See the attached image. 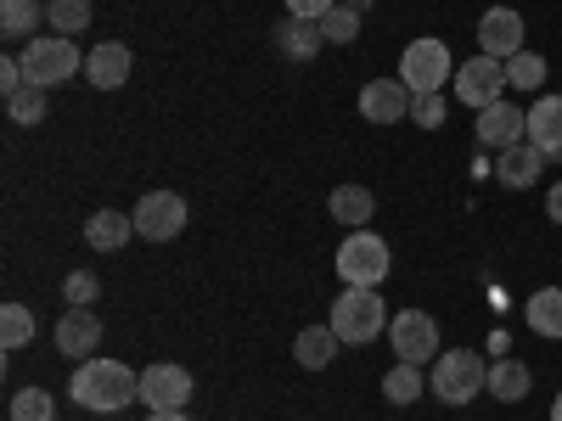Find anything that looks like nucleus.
<instances>
[{
  "mask_svg": "<svg viewBox=\"0 0 562 421\" xmlns=\"http://www.w3.org/2000/svg\"><path fill=\"white\" fill-rule=\"evenodd\" d=\"M74 405L79 410H97V416H113L124 405L140 399V371H130L124 360H102V354H90L74 365V383H68Z\"/></svg>",
  "mask_w": 562,
  "mask_h": 421,
  "instance_id": "f257e3e1",
  "label": "nucleus"
},
{
  "mask_svg": "<svg viewBox=\"0 0 562 421\" xmlns=\"http://www.w3.org/2000/svg\"><path fill=\"white\" fill-rule=\"evenodd\" d=\"M326 326H333L344 343H371V338L389 332V304H383L378 287H344L338 304H333V320H326Z\"/></svg>",
  "mask_w": 562,
  "mask_h": 421,
  "instance_id": "f03ea898",
  "label": "nucleus"
},
{
  "mask_svg": "<svg viewBox=\"0 0 562 421\" xmlns=\"http://www.w3.org/2000/svg\"><path fill=\"white\" fill-rule=\"evenodd\" d=\"M428 388L439 394V405H473L479 394H490L484 354H473V349H450V354H439Z\"/></svg>",
  "mask_w": 562,
  "mask_h": 421,
  "instance_id": "7ed1b4c3",
  "label": "nucleus"
},
{
  "mask_svg": "<svg viewBox=\"0 0 562 421\" xmlns=\"http://www.w3.org/2000/svg\"><path fill=\"white\" fill-rule=\"evenodd\" d=\"M389 270H394V259H389V242L378 237V230H349L344 248H338L344 287H383Z\"/></svg>",
  "mask_w": 562,
  "mask_h": 421,
  "instance_id": "20e7f679",
  "label": "nucleus"
},
{
  "mask_svg": "<svg viewBox=\"0 0 562 421\" xmlns=\"http://www.w3.org/2000/svg\"><path fill=\"white\" fill-rule=\"evenodd\" d=\"M23 73H29V84H40V90L68 84V79L79 73V45H74L68 34H34V39L23 45Z\"/></svg>",
  "mask_w": 562,
  "mask_h": 421,
  "instance_id": "39448f33",
  "label": "nucleus"
},
{
  "mask_svg": "<svg viewBox=\"0 0 562 421\" xmlns=\"http://www.w3.org/2000/svg\"><path fill=\"white\" fill-rule=\"evenodd\" d=\"M400 79L411 84V96H428V90H445V79H456L450 45L445 39H411L400 57Z\"/></svg>",
  "mask_w": 562,
  "mask_h": 421,
  "instance_id": "423d86ee",
  "label": "nucleus"
},
{
  "mask_svg": "<svg viewBox=\"0 0 562 421\" xmlns=\"http://www.w3.org/2000/svg\"><path fill=\"white\" fill-rule=\"evenodd\" d=\"M389 343H394L400 360L428 365V360H439V320H434L428 309H400V315L389 320Z\"/></svg>",
  "mask_w": 562,
  "mask_h": 421,
  "instance_id": "0eeeda50",
  "label": "nucleus"
},
{
  "mask_svg": "<svg viewBox=\"0 0 562 421\" xmlns=\"http://www.w3.org/2000/svg\"><path fill=\"white\" fill-rule=\"evenodd\" d=\"M186 230V197L180 192H147L135 203V237L140 242H175Z\"/></svg>",
  "mask_w": 562,
  "mask_h": 421,
  "instance_id": "6e6552de",
  "label": "nucleus"
},
{
  "mask_svg": "<svg viewBox=\"0 0 562 421\" xmlns=\"http://www.w3.org/2000/svg\"><path fill=\"white\" fill-rule=\"evenodd\" d=\"M456 102H467L473 113H484L490 102H501V90H506V62H495V57H473V62H461L456 68Z\"/></svg>",
  "mask_w": 562,
  "mask_h": 421,
  "instance_id": "1a4fd4ad",
  "label": "nucleus"
},
{
  "mask_svg": "<svg viewBox=\"0 0 562 421\" xmlns=\"http://www.w3.org/2000/svg\"><path fill=\"white\" fill-rule=\"evenodd\" d=\"M518 140H529V107L501 96L479 113V147L484 152H506V147H518Z\"/></svg>",
  "mask_w": 562,
  "mask_h": 421,
  "instance_id": "9d476101",
  "label": "nucleus"
},
{
  "mask_svg": "<svg viewBox=\"0 0 562 421\" xmlns=\"http://www.w3.org/2000/svg\"><path fill=\"white\" fill-rule=\"evenodd\" d=\"M140 405H153V410H186L192 405V371L186 365H147L140 371Z\"/></svg>",
  "mask_w": 562,
  "mask_h": 421,
  "instance_id": "9b49d317",
  "label": "nucleus"
},
{
  "mask_svg": "<svg viewBox=\"0 0 562 421\" xmlns=\"http://www.w3.org/2000/svg\"><path fill=\"white\" fill-rule=\"evenodd\" d=\"M360 118L366 124H405L411 118V84L405 79H371L360 90Z\"/></svg>",
  "mask_w": 562,
  "mask_h": 421,
  "instance_id": "f8f14e48",
  "label": "nucleus"
},
{
  "mask_svg": "<svg viewBox=\"0 0 562 421\" xmlns=\"http://www.w3.org/2000/svg\"><path fill=\"white\" fill-rule=\"evenodd\" d=\"M479 52L495 57V62L518 57V52H524V18L512 12V7H490V12L479 18Z\"/></svg>",
  "mask_w": 562,
  "mask_h": 421,
  "instance_id": "ddd939ff",
  "label": "nucleus"
},
{
  "mask_svg": "<svg viewBox=\"0 0 562 421\" xmlns=\"http://www.w3.org/2000/svg\"><path fill=\"white\" fill-rule=\"evenodd\" d=\"M546 152L535 147V140H518V147H506V152H495V180L506 185V192H529V185L546 174Z\"/></svg>",
  "mask_w": 562,
  "mask_h": 421,
  "instance_id": "4468645a",
  "label": "nucleus"
},
{
  "mask_svg": "<svg viewBox=\"0 0 562 421\" xmlns=\"http://www.w3.org/2000/svg\"><path fill=\"white\" fill-rule=\"evenodd\" d=\"M52 338H57V354H68V360L79 365V360H90V354L102 349V320L90 315V309H68V315L57 320Z\"/></svg>",
  "mask_w": 562,
  "mask_h": 421,
  "instance_id": "2eb2a0df",
  "label": "nucleus"
},
{
  "mask_svg": "<svg viewBox=\"0 0 562 421\" xmlns=\"http://www.w3.org/2000/svg\"><path fill=\"white\" fill-rule=\"evenodd\" d=\"M130 68H135V57H130L124 39H108V45H97V52L85 57V79L97 90H119L130 79Z\"/></svg>",
  "mask_w": 562,
  "mask_h": 421,
  "instance_id": "dca6fc26",
  "label": "nucleus"
},
{
  "mask_svg": "<svg viewBox=\"0 0 562 421\" xmlns=\"http://www.w3.org/2000/svg\"><path fill=\"white\" fill-rule=\"evenodd\" d=\"M135 237V214H119V208H97L85 219V242L97 253H119L124 242Z\"/></svg>",
  "mask_w": 562,
  "mask_h": 421,
  "instance_id": "f3484780",
  "label": "nucleus"
},
{
  "mask_svg": "<svg viewBox=\"0 0 562 421\" xmlns=\"http://www.w3.org/2000/svg\"><path fill=\"white\" fill-rule=\"evenodd\" d=\"M529 140L546 158H562V96H535L529 107Z\"/></svg>",
  "mask_w": 562,
  "mask_h": 421,
  "instance_id": "a211bd4d",
  "label": "nucleus"
},
{
  "mask_svg": "<svg viewBox=\"0 0 562 421\" xmlns=\"http://www.w3.org/2000/svg\"><path fill=\"white\" fill-rule=\"evenodd\" d=\"M338 349H344V338L333 332V326H304L299 343H293V360H299L304 371H326V365L338 360Z\"/></svg>",
  "mask_w": 562,
  "mask_h": 421,
  "instance_id": "6ab92c4d",
  "label": "nucleus"
},
{
  "mask_svg": "<svg viewBox=\"0 0 562 421\" xmlns=\"http://www.w3.org/2000/svg\"><path fill=\"white\" fill-rule=\"evenodd\" d=\"M321 23H310V18H288V23H276V52L281 57H293V62H310L315 52H321Z\"/></svg>",
  "mask_w": 562,
  "mask_h": 421,
  "instance_id": "aec40b11",
  "label": "nucleus"
},
{
  "mask_svg": "<svg viewBox=\"0 0 562 421\" xmlns=\"http://www.w3.org/2000/svg\"><path fill=\"white\" fill-rule=\"evenodd\" d=\"M326 208H333V219H338L344 230H366V225H371V214H378V197H371L366 185H338Z\"/></svg>",
  "mask_w": 562,
  "mask_h": 421,
  "instance_id": "412c9836",
  "label": "nucleus"
},
{
  "mask_svg": "<svg viewBox=\"0 0 562 421\" xmlns=\"http://www.w3.org/2000/svg\"><path fill=\"white\" fill-rule=\"evenodd\" d=\"M529 388H535V371H529L524 360H495V365H490V394H495L501 405L529 399Z\"/></svg>",
  "mask_w": 562,
  "mask_h": 421,
  "instance_id": "4be33fe9",
  "label": "nucleus"
},
{
  "mask_svg": "<svg viewBox=\"0 0 562 421\" xmlns=\"http://www.w3.org/2000/svg\"><path fill=\"white\" fill-rule=\"evenodd\" d=\"M524 315H529V332L535 338H562V287H540L524 304Z\"/></svg>",
  "mask_w": 562,
  "mask_h": 421,
  "instance_id": "5701e85b",
  "label": "nucleus"
},
{
  "mask_svg": "<svg viewBox=\"0 0 562 421\" xmlns=\"http://www.w3.org/2000/svg\"><path fill=\"white\" fill-rule=\"evenodd\" d=\"M383 394H389V405H416L422 394H428V377H422V365L394 360V365H389V377H383Z\"/></svg>",
  "mask_w": 562,
  "mask_h": 421,
  "instance_id": "b1692460",
  "label": "nucleus"
},
{
  "mask_svg": "<svg viewBox=\"0 0 562 421\" xmlns=\"http://www.w3.org/2000/svg\"><path fill=\"white\" fill-rule=\"evenodd\" d=\"M40 23H45L40 0H0V34L7 39H34Z\"/></svg>",
  "mask_w": 562,
  "mask_h": 421,
  "instance_id": "393cba45",
  "label": "nucleus"
},
{
  "mask_svg": "<svg viewBox=\"0 0 562 421\" xmlns=\"http://www.w3.org/2000/svg\"><path fill=\"white\" fill-rule=\"evenodd\" d=\"M45 23H52L57 34H85L90 29V0H45Z\"/></svg>",
  "mask_w": 562,
  "mask_h": 421,
  "instance_id": "a878e982",
  "label": "nucleus"
},
{
  "mask_svg": "<svg viewBox=\"0 0 562 421\" xmlns=\"http://www.w3.org/2000/svg\"><path fill=\"white\" fill-rule=\"evenodd\" d=\"M546 84V57L540 52H524L518 57H506V90H540Z\"/></svg>",
  "mask_w": 562,
  "mask_h": 421,
  "instance_id": "bb28decb",
  "label": "nucleus"
},
{
  "mask_svg": "<svg viewBox=\"0 0 562 421\" xmlns=\"http://www.w3.org/2000/svg\"><path fill=\"white\" fill-rule=\"evenodd\" d=\"M23 343H34V309L7 304L0 309V349H23Z\"/></svg>",
  "mask_w": 562,
  "mask_h": 421,
  "instance_id": "cd10ccee",
  "label": "nucleus"
},
{
  "mask_svg": "<svg viewBox=\"0 0 562 421\" xmlns=\"http://www.w3.org/2000/svg\"><path fill=\"white\" fill-rule=\"evenodd\" d=\"M12 421H57V399L45 388H18L12 394Z\"/></svg>",
  "mask_w": 562,
  "mask_h": 421,
  "instance_id": "c85d7f7f",
  "label": "nucleus"
},
{
  "mask_svg": "<svg viewBox=\"0 0 562 421\" xmlns=\"http://www.w3.org/2000/svg\"><path fill=\"white\" fill-rule=\"evenodd\" d=\"M7 113H12V124H45V90L23 84L18 96H7Z\"/></svg>",
  "mask_w": 562,
  "mask_h": 421,
  "instance_id": "c756f323",
  "label": "nucleus"
},
{
  "mask_svg": "<svg viewBox=\"0 0 562 421\" xmlns=\"http://www.w3.org/2000/svg\"><path fill=\"white\" fill-rule=\"evenodd\" d=\"M355 34H360V12H349V7H333L321 18V39L326 45H349Z\"/></svg>",
  "mask_w": 562,
  "mask_h": 421,
  "instance_id": "7c9ffc66",
  "label": "nucleus"
},
{
  "mask_svg": "<svg viewBox=\"0 0 562 421\" xmlns=\"http://www.w3.org/2000/svg\"><path fill=\"white\" fill-rule=\"evenodd\" d=\"M97 293H102V281L90 275V270H74V275L63 281V298H68V309H90V304H97Z\"/></svg>",
  "mask_w": 562,
  "mask_h": 421,
  "instance_id": "2f4dec72",
  "label": "nucleus"
},
{
  "mask_svg": "<svg viewBox=\"0 0 562 421\" xmlns=\"http://www.w3.org/2000/svg\"><path fill=\"white\" fill-rule=\"evenodd\" d=\"M411 124H422V129H439V124H445V96H439V90H428V96H411Z\"/></svg>",
  "mask_w": 562,
  "mask_h": 421,
  "instance_id": "473e14b6",
  "label": "nucleus"
},
{
  "mask_svg": "<svg viewBox=\"0 0 562 421\" xmlns=\"http://www.w3.org/2000/svg\"><path fill=\"white\" fill-rule=\"evenodd\" d=\"M23 84H29V73H23V57H7V62H0V96H18Z\"/></svg>",
  "mask_w": 562,
  "mask_h": 421,
  "instance_id": "72a5a7b5",
  "label": "nucleus"
},
{
  "mask_svg": "<svg viewBox=\"0 0 562 421\" xmlns=\"http://www.w3.org/2000/svg\"><path fill=\"white\" fill-rule=\"evenodd\" d=\"M333 7H338V0H288V18H310V23H321Z\"/></svg>",
  "mask_w": 562,
  "mask_h": 421,
  "instance_id": "f704fd0d",
  "label": "nucleus"
},
{
  "mask_svg": "<svg viewBox=\"0 0 562 421\" xmlns=\"http://www.w3.org/2000/svg\"><path fill=\"white\" fill-rule=\"evenodd\" d=\"M546 214H551V219L562 225V180H557V185H551V192H546Z\"/></svg>",
  "mask_w": 562,
  "mask_h": 421,
  "instance_id": "c9c22d12",
  "label": "nucleus"
},
{
  "mask_svg": "<svg viewBox=\"0 0 562 421\" xmlns=\"http://www.w3.org/2000/svg\"><path fill=\"white\" fill-rule=\"evenodd\" d=\"M147 421H192V416H186V410H153Z\"/></svg>",
  "mask_w": 562,
  "mask_h": 421,
  "instance_id": "e433bc0d",
  "label": "nucleus"
},
{
  "mask_svg": "<svg viewBox=\"0 0 562 421\" xmlns=\"http://www.w3.org/2000/svg\"><path fill=\"white\" fill-rule=\"evenodd\" d=\"M338 7H349V12H371V0H338Z\"/></svg>",
  "mask_w": 562,
  "mask_h": 421,
  "instance_id": "4c0bfd02",
  "label": "nucleus"
},
{
  "mask_svg": "<svg viewBox=\"0 0 562 421\" xmlns=\"http://www.w3.org/2000/svg\"><path fill=\"white\" fill-rule=\"evenodd\" d=\"M551 421H562V394H557V399H551Z\"/></svg>",
  "mask_w": 562,
  "mask_h": 421,
  "instance_id": "58836bf2",
  "label": "nucleus"
}]
</instances>
